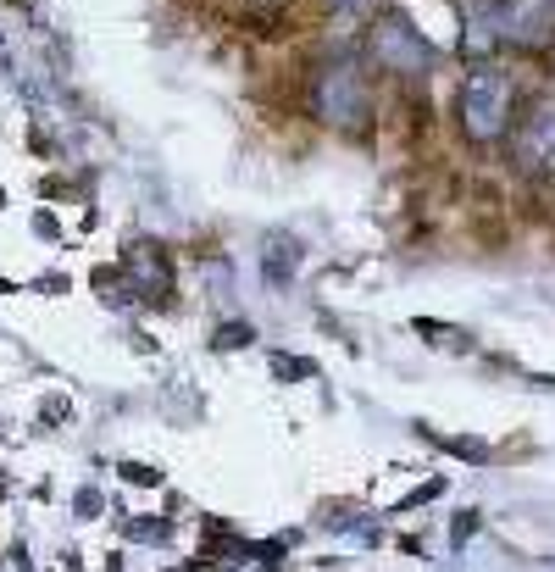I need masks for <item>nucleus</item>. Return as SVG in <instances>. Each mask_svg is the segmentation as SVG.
<instances>
[{
	"instance_id": "1",
	"label": "nucleus",
	"mask_w": 555,
	"mask_h": 572,
	"mask_svg": "<svg viewBox=\"0 0 555 572\" xmlns=\"http://www.w3.org/2000/svg\"><path fill=\"white\" fill-rule=\"evenodd\" d=\"M555 0H467L461 6V61L483 67L495 50H550Z\"/></svg>"
},
{
	"instance_id": "2",
	"label": "nucleus",
	"mask_w": 555,
	"mask_h": 572,
	"mask_svg": "<svg viewBox=\"0 0 555 572\" xmlns=\"http://www.w3.org/2000/svg\"><path fill=\"white\" fill-rule=\"evenodd\" d=\"M306 106L334 134H367L378 117L372 67L362 56H322L311 67V84H306Z\"/></svg>"
},
{
	"instance_id": "3",
	"label": "nucleus",
	"mask_w": 555,
	"mask_h": 572,
	"mask_svg": "<svg viewBox=\"0 0 555 572\" xmlns=\"http://www.w3.org/2000/svg\"><path fill=\"white\" fill-rule=\"evenodd\" d=\"M455 122L472 145H500L516 129V78L500 61H483L455 89Z\"/></svg>"
},
{
	"instance_id": "4",
	"label": "nucleus",
	"mask_w": 555,
	"mask_h": 572,
	"mask_svg": "<svg viewBox=\"0 0 555 572\" xmlns=\"http://www.w3.org/2000/svg\"><path fill=\"white\" fill-rule=\"evenodd\" d=\"M439 50L422 40V28L406 12H378L367 22V67L395 73V78H428Z\"/></svg>"
},
{
	"instance_id": "5",
	"label": "nucleus",
	"mask_w": 555,
	"mask_h": 572,
	"mask_svg": "<svg viewBox=\"0 0 555 572\" xmlns=\"http://www.w3.org/2000/svg\"><path fill=\"white\" fill-rule=\"evenodd\" d=\"M511 156L528 178H555V101H533L511 129Z\"/></svg>"
},
{
	"instance_id": "6",
	"label": "nucleus",
	"mask_w": 555,
	"mask_h": 572,
	"mask_svg": "<svg viewBox=\"0 0 555 572\" xmlns=\"http://www.w3.org/2000/svg\"><path fill=\"white\" fill-rule=\"evenodd\" d=\"M117 273H122L134 300H173V262H167V250H156L150 239L128 245V256H122Z\"/></svg>"
},
{
	"instance_id": "7",
	"label": "nucleus",
	"mask_w": 555,
	"mask_h": 572,
	"mask_svg": "<svg viewBox=\"0 0 555 572\" xmlns=\"http://www.w3.org/2000/svg\"><path fill=\"white\" fill-rule=\"evenodd\" d=\"M295 267H300V239L295 234H273L261 245V273H267L273 290H283V283L295 278Z\"/></svg>"
},
{
	"instance_id": "8",
	"label": "nucleus",
	"mask_w": 555,
	"mask_h": 572,
	"mask_svg": "<svg viewBox=\"0 0 555 572\" xmlns=\"http://www.w3.org/2000/svg\"><path fill=\"white\" fill-rule=\"evenodd\" d=\"M411 328L428 344H444V351H472V334H450V323H439V317H416Z\"/></svg>"
},
{
	"instance_id": "9",
	"label": "nucleus",
	"mask_w": 555,
	"mask_h": 572,
	"mask_svg": "<svg viewBox=\"0 0 555 572\" xmlns=\"http://www.w3.org/2000/svg\"><path fill=\"white\" fill-rule=\"evenodd\" d=\"M273 378H283V384H306V378H317V362H311V356L278 351V356H273Z\"/></svg>"
},
{
	"instance_id": "10",
	"label": "nucleus",
	"mask_w": 555,
	"mask_h": 572,
	"mask_svg": "<svg viewBox=\"0 0 555 572\" xmlns=\"http://www.w3.org/2000/svg\"><path fill=\"white\" fill-rule=\"evenodd\" d=\"M434 444H439V451H450V456H467V461H488V444L483 439H467V433H450V439L434 433Z\"/></svg>"
},
{
	"instance_id": "11",
	"label": "nucleus",
	"mask_w": 555,
	"mask_h": 572,
	"mask_svg": "<svg viewBox=\"0 0 555 572\" xmlns=\"http://www.w3.org/2000/svg\"><path fill=\"white\" fill-rule=\"evenodd\" d=\"M239 344H255V328L250 323H222L211 334V351H239Z\"/></svg>"
},
{
	"instance_id": "12",
	"label": "nucleus",
	"mask_w": 555,
	"mask_h": 572,
	"mask_svg": "<svg viewBox=\"0 0 555 572\" xmlns=\"http://www.w3.org/2000/svg\"><path fill=\"white\" fill-rule=\"evenodd\" d=\"M117 472H122L128 484H139V489H156V484H161V472H156V467H139V461H122Z\"/></svg>"
},
{
	"instance_id": "13",
	"label": "nucleus",
	"mask_w": 555,
	"mask_h": 572,
	"mask_svg": "<svg viewBox=\"0 0 555 572\" xmlns=\"http://www.w3.org/2000/svg\"><path fill=\"white\" fill-rule=\"evenodd\" d=\"M472 533H478V512H461V517L450 523V545H455V550H467V539H472Z\"/></svg>"
},
{
	"instance_id": "14",
	"label": "nucleus",
	"mask_w": 555,
	"mask_h": 572,
	"mask_svg": "<svg viewBox=\"0 0 555 572\" xmlns=\"http://www.w3.org/2000/svg\"><path fill=\"white\" fill-rule=\"evenodd\" d=\"M128 533H134V539H167V523H161V517H145V523H128Z\"/></svg>"
},
{
	"instance_id": "15",
	"label": "nucleus",
	"mask_w": 555,
	"mask_h": 572,
	"mask_svg": "<svg viewBox=\"0 0 555 572\" xmlns=\"http://www.w3.org/2000/svg\"><path fill=\"white\" fill-rule=\"evenodd\" d=\"M434 495H444V478H434V484H422V489H416L411 500H400V505H406V512H411V505H422V500H434Z\"/></svg>"
},
{
	"instance_id": "16",
	"label": "nucleus",
	"mask_w": 555,
	"mask_h": 572,
	"mask_svg": "<svg viewBox=\"0 0 555 572\" xmlns=\"http://www.w3.org/2000/svg\"><path fill=\"white\" fill-rule=\"evenodd\" d=\"M34 234H40V239H56V234H61V222H56L50 211H40V217H34Z\"/></svg>"
},
{
	"instance_id": "17",
	"label": "nucleus",
	"mask_w": 555,
	"mask_h": 572,
	"mask_svg": "<svg viewBox=\"0 0 555 572\" xmlns=\"http://www.w3.org/2000/svg\"><path fill=\"white\" fill-rule=\"evenodd\" d=\"M73 512H78V517H94V512H101V495H94V489H84V495H78V505H73Z\"/></svg>"
},
{
	"instance_id": "18",
	"label": "nucleus",
	"mask_w": 555,
	"mask_h": 572,
	"mask_svg": "<svg viewBox=\"0 0 555 572\" xmlns=\"http://www.w3.org/2000/svg\"><path fill=\"white\" fill-rule=\"evenodd\" d=\"M245 12H278V6H289V0H239Z\"/></svg>"
},
{
	"instance_id": "19",
	"label": "nucleus",
	"mask_w": 555,
	"mask_h": 572,
	"mask_svg": "<svg viewBox=\"0 0 555 572\" xmlns=\"http://www.w3.org/2000/svg\"><path fill=\"white\" fill-rule=\"evenodd\" d=\"M328 6H339V12H367L372 0H328Z\"/></svg>"
},
{
	"instance_id": "20",
	"label": "nucleus",
	"mask_w": 555,
	"mask_h": 572,
	"mask_svg": "<svg viewBox=\"0 0 555 572\" xmlns=\"http://www.w3.org/2000/svg\"><path fill=\"white\" fill-rule=\"evenodd\" d=\"M12 572H28V550H22V545L12 550Z\"/></svg>"
},
{
	"instance_id": "21",
	"label": "nucleus",
	"mask_w": 555,
	"mask_h": 572,
	"mask_svg": "<svg viewBox=\"0 0 555 572\" xmlns=\"http://www.w3.org/2000/svg\"><path fill=\"white\" fill-rule=\"evenodd\" d=\"M0 206H6V189H0Z\"/></svg>"
},
{
	"instance_id": "22",
	"label": "nucleus",
	"mask_w": 555,
	"mask_h": 572,
	"mask_svg": "<svg viewBox=\"0 0 555 572\" xmlns=\"http://www.w3.org/2000/svg\"><path fill=\"white\" fill-rule=\"evenodd\" d=\"M0 61H6V45H0Z\"/></svg>"
}]
</instances>
